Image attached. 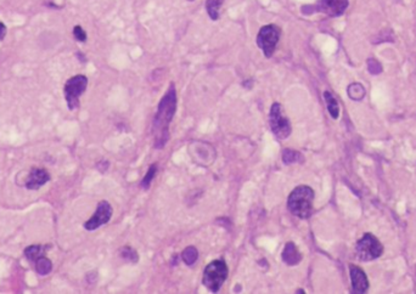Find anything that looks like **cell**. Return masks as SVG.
Segmentation results:
<instances>
[{"instance_id":"obj_23","label":"cell","mask_w":416,"mask_h":294,"mask_svg":"<svg viewBox=\"0 0 416 294\" xmlns=\"http://www.w3.org/2000/svg\"><path fill=\"white\" fill-rule=\"evenodd\" d=\"M73 34H74L75 39L80 40V42H86L87 40V33L84 32V30L81 26H75L73 28Z\"/></svg>"},{"instance_id":"obj_12","label":"cell","mask_w":416,"mask_h":294,"mask_svg":"<svg viewBox=\"0 0 416 294\" xmlns=\"http://www.w3.org/2000/svg\"><path fill=\"white\" fill-rule=\"evenodd\" d=\"M281 257H282L283 263H286L288 265H292V266H294V265L299 264V261L302 260V254L298 252V248L296 247V245L294 242L286 243Z\"/></svg>"},{"instance_id":"obj_18","label":"cell","mask_w":416,"mask_h":294,"mask_svg":"<svg viewBox=\"0 0 416 294\" xmlns=\"http://www.w3.org/2000/svg\"><path fill=\"white\" fill-rule=\"evenodd\" d=\"M53 269V264L49 259H46L45 257L39 258L36 261V270L39 275H48Z\"/></svg>"},{"instance_id":"obj_20","label":"cell","mask_w":416,"mask_h":294,"mask_svg":"<svg viewBox=\"0 0 416 294\" xmlns=\"http://www.w3.org/2000/svg\"><path fill=\"white\" fill-rule=\"evenodd\" d=\"M156 170H157V166H156V164H152V166L150 167V169L147 170L146 175H145L143 181H141V188L145 189V190H147L150 188L151 182H152L153 176H155V174H156Z\"/></svg>"},{"instance_id":"obj_2","label":"cell","mask_w":416,"mask_h":294,"mask_svg":"<svg viewBox=\"0 0 416 294\" xmlns=\"http://www.w3.org/2000/svg\"><path fill=\"white\" fill-rule=\"evenodd\" d=\"M314 191L309 186H298L289 196V210L299 219H308L313 213Z\"/></svg>"},{"instance_id":"obj_24","label":"cell","mask_w":416,"mask_h":294,"mask_svg":"<svg viewBox=\"0 0 416 294\" xmlns=\"http://www.w3.org/2000/svg\"><path fill=\"white\" fill-rule=\"evenodd\" d=\"M5 36H6V27L3 22H0V40L4 39Z\"/></svg>"},{"instance_id":"obj_11","label":"cell","mask_w":416,"mask_h":294,"mask_svg":"<svg viewBox=\"0 0 416 294\" xmlns=\"http://www.w3.org/2000/svg\"><path fill=\"white\" fill-rule=\"evenodd\" d=\"M49 179L50 176L48 172H45L44 169H33L26 182V188L30 190H38L43 185H45L49 181Z\"/></svg>"},{"instance_id":"obj_25","label":"cell","mask_w":416,"mask_h":294,"mask_svg":"<svg viewBox=\"0 0 416 294\" xmlns=\"http://www.w3.org/2000/svg\"><path fill=\"white\" fill-rule=\"evenodd\" d=\"M188 2H194V0H188Z\"/></svg>"},{"instance_id":"obj_21","label":"cell","mask_w":416,"mask_h":294,"mask_svg":"<svg viewBox=\"0 0 416 294\" xmlns=\"http://www.w3.org/2000/svg\"><path fill=\"white\" fill-rule=\"evenodd\" d=\"M122 257L124 259H127V260H131V261H138V254L137 252L134 251V249L129 248V247H125L122 249Z\"/></svg>"},{"instance_id":"obj_4","label":"cell","mask_w":416,"mask_h":294,"mask_svg":"<svg viewBox=\"0 0 416 294\" xmlns=\"http://www.w3.org/2000/svg\"><path fill=\"white\" fill-rule=\"evenodd\" d=\"M357 257L361 261H371L381 257L383 253V247L379 239L371 233H365L363 238L357 242Z\"/></svg>"},{"instance_id":"obj_14","label":"cell","mask_w":416,"mask_h":294,"mask_svg":"<svg viewBox=\"0 0 416 294\" xmlns=\"http://www.w3.org/2000/svg\"><path fill=\"white\" fill-rule=\"evenodd\" d=\"M45 248L46 247H44V246H40V245L30 246V247L26 248V251H24V255H26V258L30 259L31 261H37L39 258L44 257Z\"/></svg>"},{"instance_id":"obj_5","label":"cell","mask_w":416,"mask_h":294,"mask_svg":"<svg viewBox=\"0 0 416 294\" xmlns=\"http://www.w3.org/2000/svg\"><path fill=\"white\" fill-rule=\"evenodd\" d=\"M269 123L274 135L280 140L288 139L291 135V123H290L288 117L283 115L282 107L280 103L275 102L272 106L269 115Z\"/></svg>"},{"instance_id":"obj_6","label":"cell","mask_w":416,"mask_h":294,"mask_svg":"<svg viewBox=\"0 0 416 294\" xmlns=\"http://www.w3.org/2000/svg\"><path fill=\"white\" fill-rule=\"evenodd\" d=\"M280 38V28L275 24H268L261 28L257 36V45L261 47L266 58H272Z\"/></svg>"},{"instance_id":"obj_15","label":"cell","mask_w":416,"mask_h":294,"mask_svg":"<svg viewBox=\"0 0 416 294\" xmlns=\"http://www.w3.org/2000/svg\"><path fill=\"white\" fill-rule=\"evenodd\" d=\"M223 4V0H207L206 2V9L207 14L213 21L219 18V9Z\"/></svg>"},{"instance_id":"obj_17","label":"cell","mask_w":416,"mask_h":294,"mask_svg":"<svg viewBox=\"0 0 416 294\" xmlns=\"http://www.w3.org/2000/svg\"><path fill=\"white\" fill-rule=\"evenodd\" d=\"M347 93H348V96L351 97L352 100H355V101L361 100L365 96L364 87L359 83H353L349 85Z\"/></svg>"},{"instance_id":"obj_10","label":"cell","mask_w":416,"mask_h":294,"mask_svg":"<svg viewBox=\"0 0 416 294\" xmlns=\"http://www.w3.org/2000/svg\"><path fill=\"white\" fill-rule=\"evenodd\" d=\"M352 279V288L354 293H365L369 288V281L364 271L354 265H349Z\"/></svg>"},{"instance_id":"obj_1","label":"cell","mask_w":416,"mask_h":294,"mask_svg":"<svg viewBox=\"0 0 416 294\" xmlns=\"http://www.w3.org/2000/svg\"><path fill=\"white\" fill-rule=\"evenodd\" d=\"M176 111V91L174 84H171L165 96L159 103V109L153 121V137H155V147L163 148L169 139V124Z\"/></svg>"},{"instance_id":"obj_13","label":"cell","mask_w":416,"mask_h":294,"mask_svg":"<svg viewBox=\"0 0 416 294\" xmlns=\"http://www.w3.org/2000/svg\"><path fill=\"white\" fill-rule=\"evenodd\" d=\"M324 99H325V101H326L327 111L330 112L331 117H332L333 119L339 118L340 106H339V102H337V100L332 96V94L329 93V91H325V93H324Z\"/></svg>"},{"instance_id":"obj_9","label":"cell","mask_w":416,"mask_h":294,"mask_svg":"<svg viewBox=\"0 0 416 294\" xmlns=\"http://www.w3.org/2000/svg\"><path fill=\"white\" fill-rule=\"evenodd\" d=\"M348 6V0H319L317 9L329 16L342 15Z\"/></svg>"},{"instance_id":"obj_22","label":"cell","mask_w":416,"mask_h":294,"mask_svg":"<svg viewBox=\"0 0 416 294\" xmlns=\"http://www.w3.org/2000/svg\"><path fill=\"white\" fill-rule=\"evenodd\" d=\"M368 66H369V71H370L373 74H379L381 73V71H382V67H381L380 63L374 59L369 60Z\"/></svg>"},{"instance_id":"obj_16","label":"cell","mask_w":416,"mask_h":294,"mask_svg":"<svg viewBox=\"0 0 416 294\" xmlns=\"http://www.w3.org/2000/svg\"><path fill=\"white\" fill-rule=\"evenodd\" d=\"M303 156L295 150H285L282 152V162L285 164H292V163H302L303 162Z\"/></svg>"},{"instance_id":"obj_7","label":"cell","mask_w":416,"mask_h":294,"mask_svg":"<svg viewBox=\"0 0 416 294\" xmlns=\"http://www.w3.org/2000/svg\"><path fill=\"white\" fill-rule=\"evenodd\" d=\"M88 79L86 75H74L65 84V96L69 110H75L80 106V97L87 89Z\"/></svg>"},{"instance_id":"obj_3","label":"cell","mask_w":416,"mask_h":294,"mask_svg":"<svg viewBox=\"0 0 416 294\" xmlns=\"http://www.w3.org/2000/svg\"><path fill=\"white\" fill-rule=\"evenodd\" d=\"M228 277V266L224 260H213L204 268L203 284L211 292H218Z\"/></svg>"},{"instance_id":"obj_8","label":"cell","mask_w":416,"mask_h":294,"mask_svg":"<svg viewBox=\"0 0 416 294\" xmlns=\"http://www.w3.org/2000/svg\"><path fill=\"white\" fill-rule=\"evenodd\" d=\"M111 217H112L111 204L106 201H101L99 205H97V209L95 213H94V216L84 224V227H86L88 231H94V230L99 229L100 226L109 223Z\"/></svg>"},{"instance_id":"obj_19","label":"cell","mask_w":416,"mask_h":294,"mask_svg":"<svg viewBox=\"0 0 416 294\" xmlns=\"http://www.w3.org/2000/svg\"><path fill=\"white\" fill-rule=\"evenodd\" d=\"M181 258H183V260H184V263L187 265L195 264V261H196L197 258H198L197 249L195 247L185 248L184 252H183V254H181Z\"/></svg>"}]
</instances>
